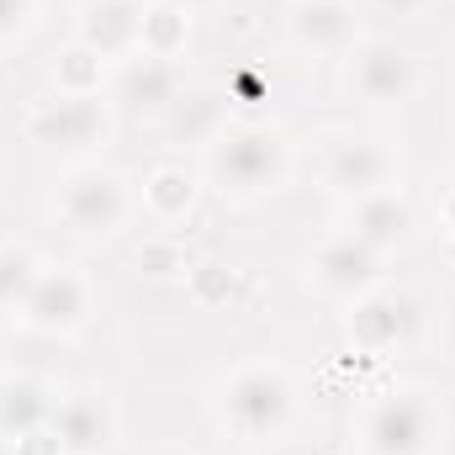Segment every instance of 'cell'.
<instances>
[{"instance_id": "6da1fadb", "label": "cell", "mask_w": 455, "mask_h": 455, "mask_svg": "<svg viewBox=\"0 0 455 455\" xmlns=\"http://www.w3.org/2000/svg\"><path fill=\"white\" fill-rule=\"evenodd\" d=\"M291 413H297V387H291V376H286L281 365H270V360L238 365L223 381V392H218V419L228 424V435L243 440V445H270V440H281L286 424H291Z\"/></svg>"}, {"instance_id": "7a4b0ae2", "label": "cell", "mask_w": 455, "mask_h": 455, "mask_svg": "<svg viewBox=\"0 0 455 455\" xmlns=\"http://www.w3.org/2000/svg\"><path fill=\"white\" fill-rule=\"evenodd\" d=\"M286 170H291L286 138L270 132V127H223L212 138L207 175L228 202H254V196L275 191L286 180Z\"/></svg>"}, {"instance_id": "3957f363", "label": "cell", "mask_w": 455, "mask_h": 455, "mask_svg": "<svg viewBox=\"0 0 455 455\" xmlns=\"http://www.w3.org/2000/svg\"><path fill=\"white\" fill-rule=\"evenodd\" d=\"M445 419L440 403L419 387H397L387 397H376L360 419V451L365 455H429L440 440Z\"/></svg>"}, {"instance_id": "277c9868", "label": "cell", "mask_w": 455, "mask_h": 455, "mask_svg": "<svg viewBox=\"0 0 455 455\" xmlns=\"http://www.w3.org/2000/svg\"><path fill=\"white\" fill-rule=\"evenodd\" d=\"M59 218L80 238H107L127 218V186L116 170H75L59 191Z\"/></svg>"}, {"instance_id": "5b68a950", "label": "cell", "mask_w": 455, "mask_h": 455, "mask_svg": "<svg viewBox=\"0 0 455 455\" xmlns=\"http://www.w3.org/2000/svg\"><path fill=\"white\" fill-rule=\"evenodd\" d=\"M27 132H32V143H43L53 154H91L107 138V107H101V96L59 91L53 101H43L27 116Z\"/></svg>"}, {"instance_id": "8992f818", "label": "cell", "mask_w": 455, "mask_h": 455, "mask_svg": "<svg viewBox=\"0 0 455 455\" xmlns=\"http://www.w3.org/2000/svg\"><path fill=\"white\" fill-rule=\"evenodd\" d=\"M419 334V302L408 291H365L360 302H349V339L371 355L403 349Z\"/></svg>"}, {"instance_id": "52a82bcc", "label": "cell", "mask_w": 455, "mask_h": 455, "mask_svg": "<svg viewBox=\"0 0 455 455\" xmlns=\"http://www.w3.org/2000/svg\"><path fill=\"white\" fill-rule=\"evenodd\" d=\"M16 318L27 329H37V334H75L91 318V291H85V281L75 270H43Z\"/></svg>"}, {"instance_id": "ba28073f", "label": "cell", "mask_w": 455, "mask_h": 455, "mask_svg": "<svg viewBox=\"0 0 455 455\" xmlns=\"http://www.w3.org/2000/svg\"><path fill=\"white\" fill-rule=\"evenodd\" d=\"M392 170H397V159L376 138H339L329 148V159H323V180H329V191L344 196V202H360L371 191H387L392 186Z\"/></svg>"}, {"instance_id": "9c48e42d", "label": "cell", "mask_w": 455, "mask_h": 455, "mask_svg": "<svg viewBox=\"0 0 455 455\" xmlns=\"http://www.w3.org/2000/svg\"><path fill=\"white\" fill-rule=\"evenodd\" d=\"M349 85L376 101V107H403L413 91H419V64L408 48L397 43H365L355 53V69H349Z\"/></svg>"}, {"instance_id": "30bf717a", "label": "cell", "mask_w": 455, "mask_h": 455, "mask_svg": "<svg viewBox=\"0 0 455 455\" xmlns=\"http://www.w3.org/2000/svg\"><path fill=\"white\" fill-rule=\"evenodd\" d=\"M313 281H318V291H329V297H339V302H360L365 291H376V281H381V254L376 249H365L360 238H329L318 254H313Z\"/></svg>"}, {"instance_id": "8fae6325", "label": "cell", "mask_w": 455, "mask_h": 455, "mask_svg": "<svg viewBox=\"0 0 455 455\" xmlns=\"http://www.w3.org/2000/svg\"><path fill=\"white\" fill-rule=\"evenodd\" d=\"M48 435L59 440L64 455H101L116 435V413L101 392H75V397H64V403L53 408Z\"/></svg>"}, {"instance_id": "7c38bea8", "label": "cell", "mask_w": 455, "mask_h": 455, "mask_svg": "<svg viewBox=\"0 0 455 455\" xmlns=\"http://www.w3.org/2000/svg\"><path fill=\"white\" fill-rule=\"evenodd\" d=\"M80 48L96 59H132L143 48V5L138 0H85L80 5Z\"/></svg>"}, {"instance_id": "4fadbf2b", "label": "cell", "mask_w": 455, "mask_h": 455, "mask_svg": "<svg viewBox=\"0 0 455 455\" xmlns=\"http://www.w3.org/2000/svg\"><path fill=\"white\" fill-rule=\"evenodd\" d=\"M180 96V69L159 53H132L116 75V101L127 112H143V116H164L170 101Z\"/></svg>"}, {"instance_id": "5bb4252c", "label": "cell", "mask_w": 455, "mask_h": 455, "mask_svg": "<svg viewBox=\"0 0 455 455\" xmlns=\"http://www.w3.org/2000/svg\"><path fill=\"white\" fill-rule=\"evenodd\" d=\"M408 233H413V207H408V196H397L392 186H387V191H371V196H360V202H349V238H360L365 249L387 254V249H397Z\"/></svg>"}, {"instance_id": "9a60e30c", "label": "cell", "mask_w": 455, "mask_h": 455, "mask_svg": "<svg viewBox=\"0 0 455 455\" xmlns=\"http://www.w3.org/2000/svg\"><path fill=\"white\" fill-rule=\"evenodd\" d=\"M291 37L313 53H344L360 37V21L344 0H297L291 5Z\"/></svg>"}, {"instance_id": "2e32d148", "label": "cell", "mask_w": 455, "mask_h": 455, "mask_svg": "<svg viewBox=\"0 0 455 455\" xmlns=\"http://www.w3.org/2000/svg\"><path fill=\"white\" fill-rule=\"evenodd\" d=\"M53 408H59V397H53L37 376H11V381H0V435H5L11 445L43 435V429L53 424Z\"/></svg>"}, {"instance_id": "e0dca14e", "label": "cell", "mask_w": 455, "mask_h": 455, "mask_svg": "<svg viewBox=\"0 0 455 455\" xmlns=\"http://www.w3.org/2000/svg\"><path fill=\"white\" fill-rule=\"evenodd\" d=\"M159 122H164L170 143H196V138H218L223 132V107H218L212 91H180Z\"/></svg>"}, {"instance_id": "ac0fdd59", "label": "cell", "mask_w": 455, "mask_h": 455, "mask_svg": "<svg viewBox=\"0 0 455 455\" xmlns=\"http://www.w3.org/2000/svg\"><path fill=\"white\" fill-rule=\"evenodd\" d=\"M37 275H43V265H37L32 249H21V243L0 249V313H21V302H27Z\"/></svg>"}, {"instance_id": "d6986e66", "label": "cell", "mask_w": 455, "mask_h": 455, "mask_svg": "<svg viewBox=\"0 0 455 455\" xmlns=\"http://www.w3.org/2000/svg\"><path fill=\"white\" fill-rule=\"evenodd\" d=\"M143 196H148V207H154L164 223H175V218H186V212H191L196 186H191V175H186V170H170V164H164V170H154V175H148V191H143Z\"/></svg>"}, {"instance_id": "ffe728a7", "label": "cell", "mask_w": 455, "mask_h": 455, "mask_svg": "<svg viewBox=\"0 0 455 455\" xmlns=\"http://www.w3.org/2000/svg\"><path fill=\"white\" fill-rule=\"evenodd\" d=\"M180 43H186V11H180V5L143 11V48H138V53L175 59V48H180Z\"/></svg>"}, {"instance_id": "44dd1931", "label": "cell", "mask_w": 455, "mask_h": 455, "mask_svg": "<svg viewBox=\"0 0 455 455\" xmlns=\"http://www.w3.org/2000/svg\"><path fill=\"white\" fill-rule=\"evenodd\" d=\"M59 91H69V96H96V91H101V59L75 43V48L59 59Z\"/></svg>"}, {"instance_id": "7402d4cb", "label": "cell", "mask_w": 455, "mask_h": 455, "mask_svg": "<svg viewBox=\"0 0 455 455\" xmlns=\"http://www.w3.org/2000/svg\"><path fill=\"white\" fill-rule=\"evenodd\" d=\"M32 16H37V0H0V43L21 37L32 27Z\"/></svg>"}, {"instance_id": "603a6c76", "label": "cell", "mask_w": 455, "mask_h": 455, "mask_svg": "<svg viewBox=\"0 0 455 455\" xmlns=\"http://www.w3.org/2000/svg\"><path fill=\"white\" fill-rule=\"evenodd\" d=\"M376 5H381L387 16H419V11H424L429 0H376Z\"/></svg>"}, {"instance_id": "cb8c5ba5", "label": "cell", "mask_w": 455, "mask_h": 455, "mask_svg": "<svg viewBox=\"0 0 455 455\" xmlns=\"http://www.w3.org/2000/svg\"><path fill=\"white\" fill-rule=\"evenodd\" d=\"M445 228H451V233H455V186H451V191H445Z\"/></svg>"}, {"instance_id": "d4e9b609", "label": "cell", "mask_w": 455, "mask_h": 455, "mask_svg": "<svg viewBox=\"0 0 455 455\" xmlns=\"http://www.w3.org/2000/svg\"><path fill=\"white\" fill-rule=\"evenodd\" d=\"M170 5H180V11H196V5H218V0H170Z\"/></svg>"}]
</instances>
